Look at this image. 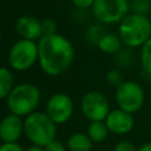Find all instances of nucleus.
Instances as JSON below:
<instances>
[{"label": "nucleus", "instance_id": "obj_1", "mask_svg": "<svg viewBox=\"0 0 151 151\" xmlns=\"http://www.w3.org/2000/svg\"><path fill=\"white\" fill-rule=\"evenodd\" d=\"M38 63L44 73L57 77L66 72L74 60V47L64 35H42L38 40Z\"/></svg>", "mask_w": 151, "mask_h": 151}, {"label": "nucleus", "instance_id": "obj_2", "mask_svg": "<svg viewBox=\"0 0 151 151\" xmlns=\"http://www.w3.org/2000/svg\"><path fill=\"white\" fill-rule=\"evenodd\" d=\"M118 35L126 47H142L151 38V20L145 14L127 13L118 25Z\"/></svg>", "mask_w": 151, "mask_h": 151}, {"label": "nucleus", "instance_id": "obj_3", "mask_svg": "<svg viewBox=\"0 0 151 151\" xmlns=\"http://www.w3.org/2000/svg\"><path fill=\"white\" fill-rule=\"evenodd\" d=\"M41 93L37 85L32 83L17 84L6 98V105L9 113L19 117H27L37 111Z\"/></svg>", "mask_w": 151, "mask_h": 151}, {"label": "nucleus", "instance_id": "obj_4", "mask_svg": "<svg viewBox=\"0 0 151 151\" xmlns=\"http://www.w3.org/2000/svg\"><path fill=\"white\" fill-rule=\"evenodd\" d=\"M24 134L32 145L44 147L55 139L57 124L47 116L46 112L35 111L24 119Z\"/></svg>", "mask_w": 151, "mask_h": 151}, {"label": "nucleus", "instance_id": "obj_5", "mask_svg": "<svg viewBox=\"0 0 151 151\" xmlns=\"http://www.w3.org/2000/svg\"><path fill=\"white\" fill-rule=\"evenodd\" d=\"M39 58L38 42L19 39L17 40L8 52V64L12 70L24 72L32 68Z\"/></svg>", "mask_w": 151, "mask_h": 151}, {"label": "nucleus", "instance_id": "obj_6", "mask_svg": "<svg viewBox=\"0 0 151 151\" xmlns=\"http://www.w3.org/2000/svg\"><path fill=\"white\" fill-rule=\"evenodd\" d=\"M114 100L119 109L133 114L144 105L145 92L139 83L134 80H125L116 88Z\"/></svg>", "mask_w": 151, "mask_h": 151}, {"label": "nucleus", "instance_id": "obj_7", "mask_svg": "<svg viewBox=\"0 0 151 151\" xmlns=\"http://www.w3.org/2000/svg\"><path fill=\"white\" fill-rule=\"evenodd\" d=\"M92 13L100 24H119L130 8L129 0H94Z\"/></svg>", "mask_w": 151, "mask_h": 151}, {"label": "nucleus", "instance_id": "obj_8", "mask_svg": "<svg viewBox=\"0 0 151 151\" xmlns=\"http://www.w3.org/2000/svg\"><path fill=\"white\" fill-rule=\"evenodd\" d=\"M80 110L84 117L90 122L105 120L111 111L107 97L100 91L86 92L80 100Z\"/></svg>", "mask_w": 151, "mask_h": 151}, {"label": "nucleus", "instance_id": "obj_9", "mask_svg": "<svg viewBox=\"0 0 151 151\" xmlns=\"http://www.w3.org/2000/svg\"><path fill=\"white\" fill-rule=\"evenodd\" d=\"M73 112L74 103L68 94L57 92L48 98L46 104V113L57 125L67 123L73 116Z\"/></svg>", "mask_w": 151, "mask_h": 151}, {"label": "nucleus", "instance_id": "obj_10", "mask_svg": "<svg viewBox=\"0 0 151 151\" xmlns=\"http://www.w3.org/2000/svg\"><path fill=\"white\" fill-rule=\"evenodd\" d=\"M109 131L113 134L123 136L132 131L134 126V118L132 113H129L122 109L111 110L104 120Z\"/></svg>", "mask_w": 151, "mask_h": 151}, {"label": "nucleus", "instance_id": "obj_11", "mask_svg": "<svg viewBox=\"0 0 151 151\" xmlns=\"http://www.w3.org/2000/svg\"><path fill=\"white\" fill-rule=\"evenodd\" d=\"M24 134V120L21 117L9 113L0 120V139L2 143H18Z\"/></svg>", "mask_w": 151, "mask_h": 151}, {"label": "nucleus", "instance_id": "obj_12", "mask_svg": "<svg viewBox=\"0 0 151 151\" xmlns=\"http://www.w3.org/2000/svg\"><path fill=\"white\" fill-rule=\"evenodd\" d=\"M15 31L21 39L37 41L42 37L41 21L32 15H21L15 21Z\"/></svg>", "mask_w": 151, "mask_h": 151}, {"label": "nucleus", "instance_id": "obj_13", "mask_svg": "<svg viewBox=\"0 0 151 151\" xmlns=\"http://www.w3.org/2000/svg\"><path fill=\"white\" fill-rule=\"evenodd\" d=\"M97 46L105 54H117L123 48V41L118 34L105 33L98 41Z\"/></svg>", "mask_w": 151, "mask_h": 151}, {"label": "nucleus", "instance_id": "obj_14", "mask_svg": "<svg viewBox=\"0 0 151 151\" xmlns=\"http://www.w3.org/2000/svg\"><path fill=\"white\" fill-rule=\"evenodd\" d=\"M92 146L93 142L85 132H74L66 142V147L68 151H91Z\"/></svg>", "mask_w": 151, "mask_h": 151}, {"label": "nucleus", "instance_id": "obj_15", "mask_svg": "<svg viewBox=\"0 0 151 151\" xmlns=\"http://www.w3.org/2000/svg\"><path fill=\"white\" fill-rule=\"evenodd\" d=\"M86 133L93 143H101L107 138L110 131L104 120H98V122L90 123V125L87 126Z\"/></svg>", "mask_w": 151, "mask_h": 151}, {"label": "nucleus", "instance_id": "obj_16", "mask_svg": "<svg viewBox=\"0 0 151 151\" xmlns=\"http://www.w3.org/2000/svg\"><path fill=\"white\" fill-rule=\"evenodd\" d=\"M14 86L15 84L12 71L5 66L0 67V100L6 99Z\"/></svg>", "mask_w": 151, "mask_h": 151}, {"label": "nucleus", "instance_id": "obj_17", "mask_svg": "<svg viewBox=\"0 0 151 151\" xmlns=\"http://www.w3.org/2000/svg\"><path fill=\"white\" fill-rule=\"evenodd\" d=\"M139 61L142 70L151 76V38L140 47V53H139Z\"/></svg>", "mask_w": 151, "mask_h": 151}, {"label": "nucleus", "instance_id": "obj_18", "mask_svg": "<svg viewBox=\"0 0 151 151\" xmlns=\"http://www.w3.org/2000/svg\"><path fill=\"white\" fill-rule=\"evenodd\" d=\"M105 34L104 29L101 26L99 25H93L91 26L88 29H87V33H86V38L87 40L91 42V44H98V41L100 40V38Z\"/></svg>", "mask_w": 151, "mask_h": 151}, {"label": "nucleus", "instance_id": "obj_19", "mask_svg": "<svg viewBox=\"0 0 151 151\" xmlns=\"http://www.w3.org/2000/svg\"><path fill=\"white\" fill-rule=\"evenodd\" d=\"M105 79H106V81H107L111 86H114L116 88H117L120 84H123V83L125 81L124 78H123L122 72L118 71V70H110V71L106 73Z\"/></svg>", "mask_w": 151, "mask_h": 151}, {"label": "nucleus", "instance_id": "obj_20", "mask_svg": "<svg viewBox=\"0 0 151 151\" xmlns=\"http://www.w3.org/2000/svg\"><path fill=\"white\" fill-rule=\"evenodd\" d=\"M131 7L134 13L145 14L151 9V0H132Z\"/></svg>", "mask_w": 151, "mask_h": 151}, {"label": "nucleus", "instance_id": "obj_21", "mask_svg": "<svg viewBox=\"0 0 151 151\" xmlns=\"http://www.w3.org/2000/svg\"><path fill=\"white\" fill-rule=\"evenodd\" d=\"M57 22L48 18L41 20V29H42V35H52L57 33Z\"/></svg>", "mask_w": 151, "mask_h": 151}, {"label": "nucleus", "instance_id": "obj_22", "mask_svg": "<svg viewBox=\"0 0 151 151\" xmlns=\"http://www.w3.org/2000/svg\"><path fill=\"white\" fill-rule=\"evenodd\" d=\"M113 151H138V149L130 140H120L116 144Z\"/></svg>", "mask_w": 151, "mask_h": 151}, {"label": "nucleus", "instance_id": "obj_23", "mask_svg": "<svg viewBox=\"0 0 151 151\" xmlns=\"http://www.w3.org/2000/svg\"><path fill=\"white\" fill-rule=\"evenodd\" d=\"M44 151H66V146L64 145L63 142L55 138L44 146Z\"/></svg>", "mask_w": 151, "mask_h": 151}, {"label": "nucleus", "instance_id": "obj_24", "mask_svg": "<svg viewBox=\"0 0 151 151\" xmlns=\"http://www.w3.org/2000/svg\"><path fill=\"white\" fill-rule=\"evenodd\" d=\"M0 151H25L19 143H1Z\"/></svg>", "mask_w": 151, "mask_h": 151}, {"label": "nucleus", "instance_id": "obj_25", "mask_svg": "<svg viewBox=\"0 0 151 151\" xmlns=\"http://www.w3.org/2000/svg\"><path fill=\"white\" fill-rule=\"evenodd\" d=\"M70 1H71L76 7L81 8V9H85V8L92 7L94 0H70Z\"/></svg>", "mask_w": 151, "mask_h": 151}, {"label": "nucleus", "instance_id": "obj_26", "mask_svg": "<svg viewBox=\"0 0 151 151\" xmlns=\"http://www.w3.org/2000/svg\"><path fill=\"white\" fill-rule=\"evenodd\" d=\"M138 151H151V142H146L138 147Z\"/></svg>", "mask_w": 151, "mask_h": 151}, {"label": "nucleus", "instance_id": "obj_27", "mask_svg": "<svg viewBox=\"0 0 151 151\" xmlns=\"http://www.w3.org/2000/svg\"><path fill=\"white\" fill-rule=\"evenodd\" d=\"M25 151H44V147H41V146H37V145H31V146L27 147Z\"/></svg>", "mask_w": 151, "mask_h": 151}, {"label": "nucleus", "instance_id": "obj_28", "mask_svg": "<svg viewBox=\"0 0 151 151\" xmlns=\"http://www.w3.org/2000/svg\"><path fill=\"white\" fill-rule=\"evenodd\" d=\"M1 40H2V37H1V33H0V44H1Z\"/></svg>", "mask_w": 151, "mask_h": 151}]
</instances>
